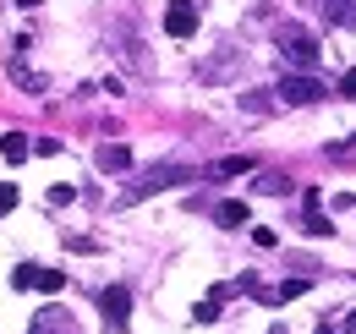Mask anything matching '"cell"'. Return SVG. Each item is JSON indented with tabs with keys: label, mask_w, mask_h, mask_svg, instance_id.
Returning <instances> with one entry per match:
<instances>
[{
	"label": "cell",
	"mask_w": 356,
	"mask_h": 334,
	"mask_svg": "<svg viewBox=\"0 0 356 334\" xmlns=\"http://www.w3.org/2000/svg\"><path fill=\"white\" fill-rule=\"evenodd\" d=\"M197 170L192 165H154V170H143L132 186L121 192V203H143V198H154V192H165V186H186Z\"/></svg>",
	"instance_id": "cell-1"
},
{
	"label": "cell",
	"mask_w": 356,
	"mask_h": 334,
	"mask_svg": "<svg viewBox=\"0 0 356 334\" xmlns=\"http://www.w3.org/2000/svg\"><path fill=\"white\" fill-rule=\"evenodd\" d=\"M274 44H280V55H285L296 72H312V66H318V33L302 28V22H280Z\"/></svg>",
	"instance_id": "cell-2"
},
{
	"label": "cell",
	"mask_w": 356,
	"mask_h": 334,
	"mask_svg": "<svg viewBox=\"0 0 356 334\" xmlns=\"http://www.w3.org/2000/svg\"><path fill=\"white\" fill-rule=\"evenodd\" d=\"M280 99L285 104H318V99H329V88L318 83L312 72H285L280 77Z\"/></svg>",
	"instance_id": "cell-3"
},
{
	"label": "cell",
	"mask_w": 356,
	"mask_h": 334,
	"mask_svg": "<svg viewBox=\"0 0 356 334\" xmlns=\"http://www.w3.org/2000/svg\"><path fill=\"white\" fill-rule=\"evenodd\" d=\"M99 312H104V329H127V324H132V291H127V285H104V291H99Z\"/></svg>",
	"instance_id": "cell-4"
},
{
	"label": "cell",
	"mask_w": 356,
	"mask_h": 334,
	"mask_svg": "<svg viewBox=\"0 0 356 334\" xmlns=\"http://www.w3.org/2000/svg\"><path fill=\"white\" fill-rule=\"evenodd\" d=\"M165 33L170 39H192L197 33V0H170L165 6Z\"/></svg>",
	"instance_id": "cell-5"
},
{
	"label": "cell",
	"mask_w": 356,
	"mask_h": 334,
	"mask_svg": "<svg viewBox=\"0 0 356 334\" xmlns=\"http://www.w3.org/2000/svg\"><path fill=\"white\" fill-rule=\"evenodd\" d=\"M93 165L104 170V175H121V170H132V148H127V143H104V148L93 154Z\"/></svg>",
	"instance_id": "cell-6"
},
{
	"label": "cell",
	"mask_w": 356,
	"mask_h": 334,
	"mask_svg": "<svg viewBox=\"0 0 356 334\" xmlns=\"http://www.w3.org/2000/svg\"><path fill=\"white\" fill-rule=\"evenodd\" d=\"M214 219H220L225 230H241V225L252 219V209H247V198H225L220 209H214Z\"/></svg>",
	"instance_id": "cell-7"
},
{
	"label": "cell",
	"mask_w": 356,
	"mask_h": 334,
	"mask_svg": "<svg viewBox=\"0 0 356 334\" xmlns=\"http://www.w3.org/2000/svg\"><path fill=\"white\" fill-rule=\"evenodd\" d=\"M28 154H33V143H28L22 132H6V137H0V159H6V165H22Z\"/></svg>",
	"instance_id": "cell-8"
},
{
	"label": "cell",
	"mask_w": 356,
	"mask_h": 334,
	"mask_svg": "<svg viewBox=\"0 0 356 334\" xmlns=\"http://www.w3.org/2000/svg\"><path fill=\"white\" fill-rule=\"evenodd\" d=\"M39 280H44V263H17L11 269V291H39Z\"/></svg>",
	"instance_id": "cell-9"
},
{
	"label": "cell",
	"mask_w": 356,
	"mask_h": 334,
	"mask_svg": "<svg viewBox=\"0 0 356 334\" xmlns=\"http://www.w3.org/2000/svg\"><path fill=\"white\" fill-rule=\"evenodd\" d=\"M33 334H72V324H66L60 307H44V312L33 318Z\"/></svg>",
	"instance_id": "cell-10"
},
{
	"label": "cell",
	"mask_w": 356,
	"mask_h": 334,
	"mask_svg": "<svg viewBox=\"0 0 356 334\" xmlns=\"http://www.w3.org/2000/svg\"><path fill=\"white\" fill-rule=\"evenodd\" d=\"M220 307H225V296H220V291H209L197 307H192V324H220Z\"/></svg>",
	"instance_id": "cell-11"
},
{
	"label": "cell",
	"mask_w": 356,
	"mask_h": 334,
	"mask_svg": "<svg viewBox=\"0 0 356 334\" xmlns=\"http://www.w3.org/2000/svg\"><path fill=\"white\" fill-rule=\"evenodd\" d=\"M329 6V22H340V28H356V0H323Z\"/></svg>",
	"instance_id": "cell-12"
},
{
	"label": "cell",
	"mask_w": 356,
	"mask_h": 334,
	"mask_svg": "<svg viewBox=\"0 0 356 334\" xmlns=\"http://www.w3.org/2000/svg\"><path fill=\"white\" fill-rule=\"evenodd\" d=\"M247 170H252V159H247V154H230V159H220V165H214V175H247Z\"/></svg>",
	"instance_id": "cell-13"
},
{
	"label": "cell",
	"mask_w": 356,
	"mask_h": 334,
	"mask_svg": "<svg viewBox=\"0 0 356 334\" xmlns=\"http://www.w3.org/2000/svg\"><path fill=\"white\" fill-rule=\"evenodd\" d=\"M6 72H11V83H22V88H44V77H33V72H28L17 55H11V66H6Z\"/></svg>",
	"instance_id": "cell-14"
},
{
	"label": "cell",
	"mask_w": 356,
	"mask_h": 334,
	"mask_svg": "<svg viewBox=\"0 0 356 334\" xmlns=\"http://www.w3.org/2000/svg\"><path fill=\"white\" fill-rule=\"evenodd\" d=\"M307 285H312V280H285V285H274V291H268V301H291V296H302Z\"/></svg>",
	"instance_id": "cell-15"
},
{
	"label": "cell",
	"mask_w": 356,
	"mask_h": 334,
	"mask_svg": "<svg viewBox=\"0 0 356 334\" xmlns=\"http://www.w3.org/2000/svg\"><path fill=\"white\" fill-rule=\"evenodd\" d=\"M39 291H44V296H60V291H66V274H60V269H44V280H39Z\"/></svg>",
	"instance_id": "cell-16"
},
{
	"label": "cell",
	"mask_w": 356,
	"mask_h": 334,
	"mask_svg": "<svg viewBox=\"0 0 356 334\" xmlns=\"http://www.w3.org/2000/svg\"><path fill=\"white\" fill-rule=\"evenodd\" d=\"M285 186H291V181H285V175H274V170L258 175V192H268V198H274V192H285Z\"/></svg>",
	"instance_id": "cell-17"
},
{
	"label": "cell",
	"mask_w": 356,
	"mask_h": 334,
	"mask_svg": "<svg viewBox=\"0 0 356 334\" xmlns=\"http://www.w3.org/2000/svg\"><path fill=\"white\" fill-rule=\"evenodd\" d=\"M307 236H334V225L323 219V209H312V214H307Z\"/></svg>",
	"instance_id": "cell-18"
},
{
	"label": "cell",
	"mask_w": 356,
	"mask_h": 334,
	"mask_svg": "<svg viewBox=\"0 0 356 334\" xmlns=\"http://www.w3.org/2000/svg\"><path fill=\"white\" fill-rule=\"evenodd\" d=\"M11 209H17V186H11V181H0V219H6Z\"/></svg>",
	"instance_id": "cell-19"
},
{
	"label": "cell",
	"mask_w": 356,
	"mask_h": 334,
	"mask_svg": "<svg viewBox=\"0 0 356 334\" xmlns=\"http://www.w3.org/2000/svg\"><path fill=\"white\" fill-rule=\"evenodd\" d=\"M72 198H77V186H66V181H60V186H49V203H72Z\"/></svg>",
	"instance_id": "cell-20"
},
{
	"label": "cell",
	"mask_w": 356,
	"mask_h": 334,
	"mask_svg": "<svg viewBox=\"0 0 356 334\" xmlns=\"http://www.w3.org/2000/svg\"><path fill=\"white\" fill-rule=\"evenodd\" d=\"M340 99H356V66L346 72V77H340Z\"/></svg>",
	"instance_id": "cell-21"
},
{
	"label": "cell",
	"mask_w": 356,
	"mask_h": 334,
	"mask_svg": "<svg viewBox=\"0 0 356 334\" xmlns=\"http://www.w3.org/2000/svg\"><path fill=\"white\" fill-rule=\"evenodd\" d=\"M346 334H356V312H351V318H346Z\"/></svg>",
	"instance_id": "cell-22"
},
{
	"label": "cell",
	"mask_w": 356,
	"mask_h": 334,
	"mask_svg": "<svg viewBox=\"0 0 356 334\" xmlns=\"http://www.w3.org/2000/svg\"><path fill=\"white\" fill-rule=\"evenodd\" d=\"M312 334H334V329H329V324H323V329H312Z\"/></svg>",
	"instance_id": "cell-23"
},
{
	"label": "cell",
	"mask_w": 356,
	"mask_h": 334,
	"mask_svg": "<svg viewBox=\"0 0 356 334\" xmlns=\"http://www.w3.org/2000/svg\"><path fill=\"white\" fill-rule=\"evenodd\" d=\"M268 334H285V329H280V324H274V329H268Z\"/></svg>",
	"instance_id": "cell-24"
}]
</instances>
